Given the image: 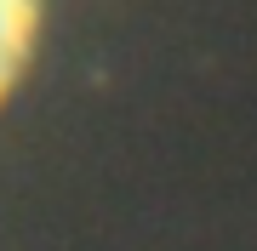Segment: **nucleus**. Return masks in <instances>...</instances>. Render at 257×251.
<instances>
[{"label": "nucleus", "instance_id": "1", "mask_svg": "<svg viewBox=\"0 0 257 251\" xmlns=\"http://www.w3.org/2000/svg\"><path fill=\"white\" fill-rule=\"evenodd\" d=\"M46 35V0H0V103H12V92L29 80Z\"/></svg>", "mask_w": 257, "mask_h": 251}]
</instances>
